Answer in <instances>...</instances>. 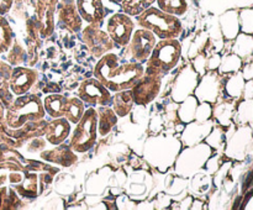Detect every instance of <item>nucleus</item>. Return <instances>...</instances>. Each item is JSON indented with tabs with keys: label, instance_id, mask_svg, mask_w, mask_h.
Returning <instances> with one entry per match:
<instances>
[{
	"label": "nucleus",
	"instance_id": "09e8293b",
	"mask_svg": "<svg viewBox=\"0 0 253 210\" xmlns=\"http://www.w3.org/2000/svg\"><path fill=\"white\" fill-rule=\"evenodd\" d=\"M14 0H0V14L6 15L11 9Z\"/></svg>",
	"mask_w": 253,
	"mask_h": 210
},
{
	"label": "nucleus",
	"instance_id": "603ef678",
	"mask_svg": "<svg viewBox=\"0 0 253 210\" xmlns=\"http://www.w3.org/2000/svg\"><path fill=\"white\" fill-rule=\"evenodd\" d=\"M108 1H110L111 4H115V5H120L121 2L124 1V0H108Z\"/></svg>",
	"mask_w": 253,
	"mask_h": 210
},
{
	"label": "nucleus",
	"instance_id": "a19ab883",
	"mask_svg": "<svg viewBox=\"0 0 253 210\" xmlns=\"http://www.w3.org/2000/svg\"><path fill=\"white\" fill-rule=\"evenodd\" d=\"M14 34L4 15L0 14V53H4L12 46Z\"/></svg>",
	"mask_w": 253,
	"mask_h": 210
},
{
	"label": "nucleus",
	"instance_id": "c03bdc74",
	"mask_svg": "<svg viewBox=\"0 0 253 210\" xmlns=\"http://www.w3.org/2000/svg\"><path fill=\"white\" fill-rule=\"evenodd\" d=\"M212 106L209 103H199L198 104L197 111H195L194 120L197 121H207L211 119Z\"/></svg>",
	"mask_w": 253,
	"mask_h": 210
},
{
	"label": "nucleus",
	"instance_id": "de8ad7c7",
	"mask_svg": "<svg viewBox=\"0 0 253 210\" xmlns=\"http://www.w3.org/2000/svg\"><path fill=\"white\" fill-rule=\"evenodd\" d=\"M253 82L251 81H246L245 83V88H244V93H242V99H252L253 95Z\"/></svg>",
	"mask_w": 253,
	"mask_h": 210
},
{
	"label": "nucleus",
	"instance_id": "f8f14e48",
	"mask_svg": "<svg viewBox=\"0 0 253 210\" xmlns=\"http://www.w3.org/2000/svg\"><path fill=\"white\" fill-rule=\"evenodd\" d=\"M135 30V21L125 12H116L106 21V32L119 47H125Z\"/></svg>",
	"mask_w": 253,
	"mask_h": 210
},
{
	"label": "nucleus",
	"instance_id": "e433bc0d",
	"mask_svg": "<svg viewBox=\"0 0 253 210\" xmlns=\"http://www.w3.org/2000/svg\"><path fill=\"white\" fill-rule=\"evenodd\" d=\"M242 64H244V61L237 54H225L221 58V61H220V66L217 68V72L220 74H224V76L236 73V72L241 71Z\"/></svg>",
	"mask_w": 253,
	"mask_h": 210
},
{
	"label": "nucleus",
	"instance_id": "a878e982",
	"mask_svg": "<svg viewBox=\"0 0 253 210\" xmlns=\"http://www.w3.org/2000/svg\"><path fill=\"white\" fill-rule=\"evenodd\" d=\"M67 100H68L67 95H62L59 93H51L46 95V98L42 100V104H43V109L47 115L54 119L61 118V116L64 115Z\"/></svg>",
	"mask_w": 253,
	"mask_h": 210
},
{
	"label": "nucleus",
	"instance_id": "a18cd8bd",
	"mask_svg": "<svg viewBox=\"0 0 253 210\" xmlns=\"http://www.w3.org/2000/svg\"><path fill=\"white\" fill-rule=\"evenodd\" d=\"M241 74L242 77L245 78V81H251L253 77V64L252 61L250 62H245L241 67Z\"/></svg>",
	"mask_w": 253,
	"mask_h": 210
},
{
	"label": "nucleus",
	"instance_id": "b1692460",
	"mask_svg": "<svg viewBox=\"0 0 253 210\" xmlns=\"http://www.w3.org/2000/svg\"><path fill=\"white\" fill-rule=\"evenodd\" d=\"M14 190L20 198H26V199H34L39 195L40 187V177L37 172L26 170L24 175V179L16 185H12Z\"/></svg>",
	"mask_w": 253,
	"mask_h": 210
},
{
	"label": "nucleus",
	"instance_id": "ea45409f",
	"mask_svg": "<svg viewBox=\"0 0 253 210\" xmlns=\"http://www.w3.org/2000/svg\"><path fill=\"white\" fill-rule=\"evenodd\" d=\"M226 132H225L224 127L219 124L212 126L211 131L209 132V135L205 137L204 142L208 143L211 148L214 150H221L225 147V140H226Z\"/></svg>",
	"mask_w": 253,
	"mask_h": 210
},
{
	"label": "nucleus",
	"instance_id": "3c124183",
	"mask_svg": "<svg viewBox=\"0 0 253 210\" xmlns=\"http://www.w3.org/2000/svg\"><path fill=\"white\" fill-rule=\"evenodd\" d=\"M4 113H5V106L2 105V103L0 101V126L4 124Z\"/></svg>",
	"mask_w": 253,
	"mask_h": 210
},
{
	"label": "nucleus",
	"instance_id": "f3484780",
	"mask_svg": "<svg viewBox=\"0 0 253 210\" xmlns=\"http://www.w3.org/2000/svg\"><path fill=\"white\" fill-rule=\"evenodd\" d=\"M39 78V73L29 67H15L11 69L9 88L15 96L30 93Z\"/></svg>",
	"mask_w": 253,
	"mask_h": 210
},
{
	"label": "nucleus",
	"instance_id": "0eeeda50",
	"mask_svg": "<svg viewBox=\"0 0 253 210\" xmlns=\"http://www.w3.org/2000/svg\"><path fill=\"white\" fill-rule=\"evenodd\" d=\"M214 150L204 141L193 146H185L184 150H180L174 161V172L180 178H190L204 168L205 163Z\"/></svg>",
	"mask_w": 253,
	"mask_h": 210
},
{
	"label": "nucleus",
	"instance_id": "a211bd4d",
	"mask_svg": "<svg viewBox=\"0 0 253 210\" xmlns=\"http://www.w3.org/2000/svg\"><path fill=\"white\" fill-rule=\"evenodd\" d=\"M214 125V121H211L210 119L207 121L193 120L190 123H188L183 127L182 133L179 136L182 146L185 147V146H193L203 142L205 140V137L209 135V132L211 131Z\"/></svg>",
	"mask_w": 253,
	"mask_h": 210
},
{
	"label": "nucleus",
	"instance_id": "473e14b6",
	"mask_svg": "<svg viewBox=\"0 0 253 210\" xmlns=\"http://www.w3.org/2000/svg\"><path fill=\"white\" fill-rule=\"evenodd\" d=\"M84 110H85V104H84L78 96H68L63 116L69 121V123L74 125V124L78 123L79 119L82 118Z\"/></svg>",
	"mask_w": 253,
	"mask_h": 210
},
{
	"label": "nucleus",
	"instance_id": "412c9836",
	"mask_svg": "<svg viewBox=\"0 0 253 210\" xmlns=\"http://www.w3.org/2000/svg\"><path fill=\"white\" fill-rule=\"evenodd\" d=\"M56 11L58 12L59 21L63 22L72 32H78L82 29L83 20L77 10L74 0H59Z\"/></svg>",
	"mask_w": 253,
	"mask_h": 210
},
{
	"label": "nucleus",
	"instance_id": "4be33fe9",
	"mask_svg": "<svg viewBox=\"0 0 253 210\" xmlns=\"http://www.w3.org/2000/svg\"><path fill=\"white\" fill-rule=\"evenodd\" d=\"M40 157L47 162L59 165L62 167H71L78 160L76 152L69 147V145H66L64 142L54 146L53 150L43 151V152L40 153Z\"/></svg>",
	"mask_w": 253,
	"mask_h": 210
},
{
	"label": "nucleus",
	"instance_id": "bb28decb",
	"mask_svg": "<svg viewBox=\"0 0 253 210\" xmlns=\"http://www.w3.org/2000/svg\"><path fill=\"white\" fill-rule=\"evenodd\" d=\"M96 114H98V135H108L118 124V116L109 105L98 106Z\"/></svg>",
	"mask_w": 253,
	"mask_h": 210
},
{
	"label": "nucleus",
	"instance_id": "f704fd0d",
	"mask_svg": "<svg viewBox=\"0 0 253 210\" xmlns=\"http://www.w3.org/2000/svg\"><path fill=\"white\" fill-rule=\"evenodd\" d=\"M156 7L177 17L183 16L188 10L187 0H156Z\"/></svg>",
	"mask_w": 253,
	"mask_h": 210
},
{
	"label": "nucleus",
	"instance_id": "37998d69",
	"mask_svg": "<svg viewBox=\"0 0 253 210\" xmlns=\"http://www.w3.org/2000/svg\"><path fill=\"white\" fill-rule=\"evenodd\" d=\"M239 24L240 30L244 34L252 35L253 34V21H252V9L247 7V9H242L239 15Z\"/></svg>",
	"mask_w": 253,
	"mask_h": 210
},
{
	"label": "nucleus",
	"instance_id": "9d476101",
	"mask_svg": "<svg viewBox=\"0 0 253 210\" xmlns=\"http://www.w3.org/2000/svg\"><path fill=\"white\" fill-rule=\"evenodd\" d=\"M161 86H162V77L145 73L130 89L133 103L138 106L148 105L160 95Z\"/></svg>",
	"mask_w": 253,
	"mask_h": 210
},
{
	"label": "nucleus",
	"instance_id": "58836bf2",
	"mask_svg": "<svg viewBox=\"0 0 253 210\" xmlns=\"http://www.w3.org/2000/svg\"><path fill=\"white\" fill-rule=\"evenodd\" d=\"M212 180H214V177H212L208 170H204L202 168L199 172H197L194 175H193V182H192L193 192L197 193V194H204V193L208 192L209 188L211 187Z\"/></svg>",
	"mask_w": 253,
	"mask_h": 210
},
{
	"label": "nucleus",
	"instance_id": "c756f323",
	"mask_svg": "<svg viewBox=\"0 0 253 210\" xmlns=\"http://www.w3.org/2000/svg\"><path fill=\"white\" fill-rule=\"evenodd\" d=\"M11 69L12 68L9 64L0 61V101H1L2 105L5 106V109H6L15 99V95L11 93V90H10L9 88V78L10 73H11Z\"/></svg>",
	"mask_w": 253,
	"mask_h": 210
},
{
	"label": "nucleus",
	"instance_id": "f257e3e1",
	"mask_svg": "<svg viewBox=\"0 0 253 210\" xmlns=\"http://www.w3.org/2000/svg\"><path fill=\"white\" fill-rule=\"evenodd\" d=\"M143 74L145 64L128 62L114 52H108L101 56L93 71L94 78L98 79L111 93L131 89Z\"/></svg>",
	"mask_w": 253,
	"mask_h": 210
},
{
	"label": "nucleus",
	"instance_id": "cd10ccee",
	"mask_svg": "<svg viewBox=\"0 0 253 210\" xmlns=\"http://www.w3.org/2000/svg\"><path fill=\"white\" fill-rule=\"evenodd\" d=\"M245 78L242 77L241 72H236V73H232V76H230L229 78L225 81L224 84V93L225 98L232 99V100H241L242 99V93H244L245 88ZM224 96V95H222Z\"/></svg>",
	"mask_w": 253,
	"mask_h": 210
},
{
	"label": "nucleus",
	"instance_id": "49530a36",
	"mask_svg": "<svg viewBox=\"0 0 253 210\" xmlns=\"http://www.w3.org/2000/svg\"><path fill=\"white\" fill-rule=\"evenodd\" d=\"M220 61H221V57H220L219 54H214V56L210 57V58L208 59V63H207L208 71H212V69L219 68Z\"/></svg>",
	"mask_w": 253,
	"mask_h": 210
},
{
	"label": "nucleus",
	"instance_id": "4c0bfd02",
	"mask_svg": "<svg viewBox=\"0 0 253 210\" xmlns=\"http://www.w3.org/2000/svg\"><path fill=\"white\" fill-rule=\"evenodd\" d=\"M156 0H124L120 4L121 11L130 16H138L141 12L152 6Z\"/></svg>",
	"mask_w": 253,
	"mask_h": 210
},
{
	"label": "nucleus",
	"instance_id": "1a4fd4ad",
	"mask_svg": "<svg viewBox=\"0 0 253 210\" xmlns=\"http://www.w3.org/2000/svg\"><path fill=\"white\" fill-rule=\"evenodd\" d=\"M224 76L220 74L217 69L208 71L203 74L202 79H199L193 95L199 103H209L212 105L224 95Z\"/></svg>",
	"mask_w": 253,
	"mask_h": 210
},
{
	"label": "nucleus",
	"instance_id": "5701e85b",
	"mask_svg": "<svg viewBox=\"0 0 253 210\" xmlns=\"http://www.w3.org/2000/svg\"><path fill=\"white\" fill-rule=\"evenodd\" d=\"M236 104V100L221 96L216 103L211 105V116H214L216 123L222 127H229L232 125V118H234Z\"/></svg>",
	"mask_w": 253,
	"mask_h": 210
},
{
	"label": "nucleus",
	"instance_id": "423d86ee",
	"mask_svg": "<svg viewBox=\"0 0 253 210\" xmlns=\"http://www.w3.org/2000/svg\"><path fill=\"white\" fill-rule=\"evenodd\" d=\"M98 140V114L93 106L85 108L69 135V147L78 155L90 151Z\"/></svg>",
	"mask_w": 253,
	"mask_h": 210
},
{
	"label": "nucleus",
	"instance_id": "72a5a7b5",
	"mask_svg": "<svg viewBox=\"0 0 253 210\" xmlns=\"http://www.w3.org/2000/svg\"><path fill=\"white\" fill-rule=\"evenodd\" d=\"M179 104L180 105L179 108H178V118H179V120L182 121L183 124H188L190 123V121L194 120L195 111H197L198 104H199L198 99L192 94V95L187 96V98Z\"/></svg>",
	"mask_w": 253,
	"mask_h": 210
},
{
	"label": "nucleus",
	"instance_id": "393cba45",
	"mask_svg": "<svg viewBox=\"0 0 253 210\" xmlns=\"http://www.w3.org/2000/svg\"><path fill=\"white\" fill-rule=\"evenodd\" d=\"M110 105L118 118L127 116L130 114V111L132 110L133 105H135L130 89L116 91L113 95V98H111Z\"/></svg>",
	"mask_w": 253,
	"mask_h": 210
},
{
	"label": "nucleus",
	"instance_id": "79ce46f5",
	"mask_svg": "<svg viewBox=\"0 0 253 210\" xmlns=\"http://www.w3.org/2000/svg\"><path fill=\"white\" fill-rule=\"evenodd\" d=\"M16 169L25 170V168L22 165H20V163L17 162H12V161H2V162H0V187L6 185L9 173L11 172V170Z\"/></svg>",
	"mask_w": 253,
	"mask_h": 210
},
{
	"label": "nucleus",
	"instance_id": "2f4dec72",
	"mask_svg": "<svg viewBox=\"0 0 253 210\" xmlns=\"http://www.w3.org/2000/svg\"><path fill=\"white\" fill-rule=\"evenodd\" d=\"M221 30L224 39L227 41H232L237 35L240 34V24H239V14L237 11H227L221 17Z\"/></svg>",
	"mask_w": 253,
	"mask_h": 210
},
{
	"label": "nucleus",
	"instance_id": "6e6552de",
	"mask_svg": "<svg viewBox=\"0 0 253 210\" xmlns=\"http://www.w3.org/2000/svg\"><path fill=\"white\" fill-rule=\"evenodd\" d=\"M157 41L158 39L150 30L142 27L133 30L130 41L124 47L123 57L128 62L145 64Z\"/></svg>",
	"mask_w": 253,
	"mask_h": 210
},
{
	"label": "nucleus",
	"instance_id": "4468645a",
	"mask_svg": "<svg viewBox=\"0 0 253 210\" xmlns=\"http://www.w3.org/2000/svg\"><path fill=\"white\" fill-rule=\"evenodd\" d=\"M82 39L85 42L90 53L96 58H100L108 52H111L115 47V43L110 39L108 32L101 30V27L94 26L90 24H88V26H85V29L83 30Z\"/></svg>",
	"mask_w": 253,
	"mask_h": 210
},
{
	"label": "nucleus",
	"instance_id": "dca6fc26",
	"mask_svg": "<svg viewBox=\"0 0 253 210\" xmlns=\"http://www.w3.org/2000/svg\"><path fill=\"white\" fill-rule=\"evenodd\" d=\"M59 0H36L35 12H36L37 30L42 37H48L54 31L56 10Z\"/></svg>",
	"mask_w": 253,
	"mask_h": 210
},
{
	"label": "nucleus",
	"instance_id": "9b49d317",
	"mask_svg": "<svg viewBox=\"0 0 253 210\" xmlns=\"http://www.w3.org/2000/svg\"><path fill=\"white\" fill-rule=\"evenodd\" d=\"M77 96L84 104L93 108L111 104V91L108 90L96 78H88L82 82L77 90Z\"/></svg>",
	"mask_w": 253,
	"mask_h": 210
},
{
	"label": "nucleus",
	"instance_id": "ddd939ff",
	"mask_svg": "<svg viewBox=\"0 0 253 210\" xmlns=\"http://www.w3.org/2000/svg\"><path fill=\"white\" fill-rule=\"evenodd\" d=\"M252 125H242L235 131L225 147V156L235 161H244L252 150Z\"/></svg>",
	"mask_w": 253,
	"mask_h": 210
},
{
	"label": "nucleus",
	"instance_id": "39448f33",
	"mask_svg": "<svg viewBox=\"0 0 253 210\" xmlns=\"http://www.w3.org/2000/svg\"><path fill=\"white\" fill-rule=\"evenodd\" d=\"M137 25L150 30L158 40L178 39L183 32V25L179 17L167 14L156 6H150L136 16Z\"/></svg>",
	"mask_w": 253,
	"mask_h": 210
},
{
	"label": "nucleus",
	"instance_id": "20e7f679",
	"mask_svg": "<svg viewBox=\"0 0 253 210\" xmlns=\"http://www.w3.org/2000/svg\"><path fill=\"white\" fill-rule=\"evenodd\" d=\"M182 57V44L178 39L158 40L145 62V73L163 77L178 66Z\"/></svg>",
	"mask_w": 253,
	"mask_h": 210
},
{
	"label": "nucleus",
	"instance_id": "8fccbe9b",
	"mask_svg": "<svg viewBox=\"0 0 253 210\" xmlns=\"http://www.w3.org/2000/svg\"><path fill=\"white\" fill-rule=\"evenodd\" d=\"M193 205H190V209H204V203L199 199H195L194 202H192Z\"/></svg>",
	"mask_w": 253,
	"mask_h": 210
},
{
	"label": "nucleus",
	"instance_id": "7c9ffc66",
	"mask_svg": "<svg viewBox=\"0 0 253 210\" xmlns=\"http://www.w3.org/2000/svg\"><path fill=\"white\" fill-rule=\"evenodd\" d=\"M252 99H241L237 101L236 109H235L232 123L237 124L239 126L252 125L253 109Z\"/></svg>",
	"mask_w": 253,
	"mask_h": 210
},
{
	"label": "nucleus",
	"instance_id": "2eb2a0df",
	"mask_svg": "<svg viewBox=\"0 0 253 210\" xmlns=\"http://www.w3.org/2000/svg\"><path fill=\"white\" fill-rule=\"evenodd\" d=\"M199 82V74L192 64H185L175 77L172 88V99L174 103H182L187 96L194 93Z\"/></svg>",
	"mask_w": 253,
	"mask_h": 210
},
{
	"label": "nucleus",
	"instance_id": "c9c22d12",
	"mask_svg": "<svg viewBox=\"0 0 253 210\" xmlns=\"http://www.w3.org/2000/svg\"><path fill=\"white\" fill-rule=\"evenodd\" d=\"M22 204L21 199L14 188H7L6 185L0 187V210L4 209H17Z\"/></svg>",
	"mask_w": 253,
	"mask_h": 210
},
{
	"label": "nucleus",
	"instance_id": "c85d7f7f",
	"mask_svg": "<svg viewBox=\"0 0 253 210\" xmlns=\"http://www.w3.org/2000/svg\"><path fill=\"white\" fill-rule=\"evenodd\" d=\"M234 46H232V53L241 57L242 61L250 62L252 61V52H253V39L252 35L239 34L235 37Z\"/></svg>",
	"mask_w": 253,
	"mask_h": 210
},
{
	"label": "nucleus",
	"instance_id": "f03ea898",
	"mask_svg": "<svg viewBox=\"0 0 253 210\" xmlns=\"http://www.w3.org/2000/svg\"><path fill=\"white\" fill-rule=\"evenodd\" d=\"M180 150L182 142L177 136L155 135L146 140L143 156L148 165L165 173L172 167Z\"/></svg>",
	"mask_w": 253,
	"mask_h": 210
},
{
	"label": "nucleus",
	"instance_id": "6ab92c4d",
	"mask_svg": "<svg viewBox=\"0 0 253 210\" xmlns=\"http://www.w3.org/2000/svg\"><path fill=\"white\" fill-rule=\"evenodd\" d=\"M82 20L86 24L101 27L105 20L103 0H74Z\"/></svg>",
	"mask_w": 253,
	"mask_h": 210
},
{
	"label": "nucleus",
	"instance_id": "aec40b11",
	"mask_svg": "<svg viewBox=\"0 0 253 210\" xmlns=\"http://www.w3.org/2000/svg\"><path fill=\"white\" fill-rule=\"evenodd\" d=\"M72 131V125L64 116L61 118H54L51 121H47L46 130L43 136L49 145L57 146L59 143L64 142L69 137Z\"/></svg>",
	"mask_w": 253,
	"mask_h": 210
},
{
	"label": "nucleus",
	"instance_id": "7ed1b4c3",
	"mask_svg": "<svg viewBox=\"0 0 253 210\" xmlns=\"http://www.w3.org/2000/svg\"><path fill=\"white\" fill-rule=\"evenodd\" d=\"M46 116L42 99L36 94L15 96L12 103L5 109L4 124L9 128H19L32 121L41 120Z\"/></svg>",
	"mask_w": 253,
	"mask_h": 210
}]
</instances>
